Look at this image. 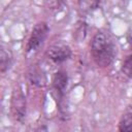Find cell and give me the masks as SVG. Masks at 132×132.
Here are the masks:
<instances>
[{"instance_id":"7","label":"cell","mask_w":132,"mask_h":132,"mask_svg":"<svg viewBox=\"0 0 132 132\" xmlns=\"http://www.w3.org/2000/svg\"><path fill=\"white\" fill-rule=\"evenodd\" d=\"M12 65V54L9 48H5L4 46L0 50V70L2 73L6 72L10 69Z\"/></svg>"},{"instance_id":"10","label":"cell","mask_w":132,"mask_h":132,"mask_svg":"<svg viewBox=\"0 0 132 132\" xmlns=\"http://www.w3.org/2000/svg\"><path fill=\"white\" fill-rule=\"evenodd\" d=\"M121 70L124 73V75H126L129 78H132V54L124 60Z\"/></svg>"},{"instance_id":"3","label":"cell","mask_w":132,"mask_h":132,"mask_svg":"<svg viewBox=\"0 0 132 132\" xmlns=\"http://www.w3.org/2000/svg\"><path fill=\"white\" fill-rule=\"evenodd\" d=\"M71 48L64 43H55L47 47L45 56L56 64H61L71 58Z\"/></svg>"},{"instance_id":"11","label":"cell","mask_w":132,"mask_h":132,"mask_svg":"<svg viewBox=\"0 0 132 132\" xmlns=\"http://www.w3.org/2000/svg\"><path fill=\"white\" fill-rule=\"evenodd\" d=\"M48 2V6L51 7V9H58V7H60V5L63 3V0H46Z\"/></svg>"},{"instance_id":"8","label":"cell","mask_w":132,"mask_h":132,"mask_svg":"<svg viewBox=\"0 0 132 132\" xmlns=\"http://www.w3.org/2000/svg\"><path fill=\"white\" fill-rule=\"evenodd\" d=\"M119 130L122 132H132V108L126 110L121 117Z\"/></svg>"},{"instance_id":"6","label":"cell","mask_w":132,"mask_h":132,"mask_svg":"<svg viewBox=\"0 0 132 132\" xmlns=\"http://www.w3.org/2000/svg\"><path fill=\"white\" fill-rule=\"evenodd\" d=\"M29 80L31 81L32 85L37 86V87H43L46 84V76L44 72L37 67V65H33L30 70H29Z\"/></svg>"},{"instance_id":"2","label":"cell","mask_w":132,"mask_h":132,"mask_svg":"<svg viewBox=\"0 0 132 132\" xmlns=\"http://www.w3.org/2000/svg\"><path fill=\"white\" fill-rule=\"evenodd\" d=\"M48 31H50V28L46 23L40 22V23L36 24L31 32L29 39H28V42L26 45V52L31 53V52L37 51L42 45L44 40L46 39Z\"/></svg>"},{"instance_id":"4","label":"cell","mask_w":132,"mask_h":132,"mask_svg":"<svg viewBox=\"0 0 132 132\" xmlns=\"http://www.w3.org/2000/svg\"><path fill=\"white\" fill-rule=\"evenodd\" d=\"M10 110L12 117L18 122H23L26 114V97L22 90H14L11 96Z\"/></svg>"},{"instance_id":"9","label":"cell","mask_w":132,"mask_h":132,"mask_svg":"<svg viewBox=\"0 0 132 132\" xmlns=\"http://www.w3.org/2000/svg\"><path fill=\"white\" fill-rule=\"evenodd\" d=\"M101 0H77L79 9L82 12H91L98 8Z\"/></svg>"},{"instance_id":"5","label":"cell","mask_w":132,"mask_h":132,"mask_svg":"<svg viewBox=\"0 0 132 132\" xmlns=\"http://www.w3.org/2000/svg\"><path fill=\"white\" fill-rule=\"evenodd\" d=\"M68 86V75L63 70H58L55 72L53 79H52V87L53 91L56 94L57 98L59 100H62V98L65 95V91Z\"/></svg>"},{"instance_id":"1","label":"cell","mask_w":132,"mask_h":132,"mask_svg":"<svg viewBox=\"0 0 132 132\" xmlns=\"http://www.w3.org/2000/svg\"><path fill=\"white\" fill-rule=\"evenodd\" d=\"M91 56L95 64L99 67L109 66L117 55V47L112 39L104 32L98 31L91 42Z\"/></svg>"}]
</instances>
